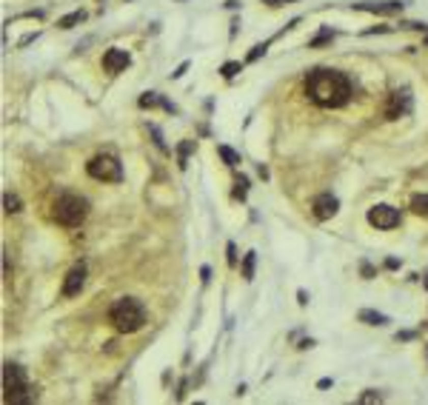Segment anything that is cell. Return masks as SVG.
Here are the masks:
<instances>
[{
	"mask_svg": "<svg viewBox=\"0 0 428 405\" xmlns=\"http://www.w3.org/2000/svg\"><path fill=\"white\" fill-rule=\"evenodd\" d=\"M305 94L323 109H340L351 97V83L337 69H314L305 77Z\"/></svg>",
	"mask_w": 428,
	"mask_h": 405,
	"instance_id": "obj_1",
	"label": "cell"
},
{
	"mask_svg": "<svg viewBox=\"0 0 428 405\" xmlns=\"http://www.w3.org/2000/svg\"><path fill=\"white\" fill-rule=\"evenodd\" d=\"M109 323L117 328L120 334H134L143 328L146 323V308L140 300L134 297H120L115 305L109 308Z\"/></svg>",
	"mask_w": 428,
	"mask_h": 405,
	"instance_id": "obj_2",
	"label": "cell"
},
{
	"mask_svg": "<svg viewBox=\"0 0 428 405\" xmlns=\"http://www.w3.org/2000/svg\"><path fill=\"white\" fill-rule=\"evenodd\" d=\"M51 214H54V220H58L60 225H66V228H77V225L86 220V214H89V202L83 200V197H77V194H60L58 200H54Z\"/></svg>",
	"mask_w": 428,
	"mask_h": 405,
	"instance_id": "obj_3",
	"label": "cell"
},
{
	"mask_svg": "<svg viewBox=\"0 0 428 405\" xmlns=\"http://www.w3.org/2000/svg\"><path fill=\"white\" fill-rule=\"evenodd\" d=\"M86 171L92 174L95 180H109V183H117L123 177L120 163H117V157H111V154H97V157H92L86 163Z\"/></svg>",
	"mask_w": 428,
	"mask_h": 405,
	"instance_id": "obj_4",
	"label": "cell"
},
{
	"mask_svg": "<svg viewBox=\"0 0 428 405\" xmlns=\"http://www.w3.org/2000/svg\"><path fill=\"white\" fill-rule=\"evenodd\" d=\"M3 391H6V402H12L17 394L32 391L29 380H26V371H23L20 365H12V362H9L6 368H3Z\"/></svg>",
	"mask_w": 428,
	"mask_h": 405,
	"instance_id": "obj_5",
	"label": "cell"
},
{
	"mask_svg": "<svg viewBox=\"0 0 428 405\" xmlns=\"http://www.w3.org/2000/svg\"><path fill=\"white\" fill-rule=\"evenodd\" d=\"M368 223L374 228H394L400 225V211L394 206H374L368 209Z\"/></svg>",
	"mask_w": 428,
	"mask_h": 405,
	"instance_id": "obj_6",
	"label": "cell"
},
{
	"mask_svg": "<svg viewBox=\"0 0 428 405\" xmlns=\"http://www.w3.org/2000/svg\"><path fill=\"white\" fill-rule=\"evenodd\" d=\"M411 111V97L408 92H391L388 94V106H385V117L388 120H397V117L408 114Z\"/></svg>",
	"mask_w": 428,
	"mask_h": 405,
	"instance_id": "obj_7",
	"label": "cell"
},
{
	"mask_svg": "<svg viewBox=\"0 0 428 405\" xmlns=\"http://www.w3.org/2000/svg\"><path fill=\"white\" fill-rule=\"evenodd\" d=\"M311 209H314V217H317V220H331L334 214H337V209H340V200L326 191V194H317V197H314V206H311Z\"/></svg>",
	"mask_w": 428,
	"mask_h": 405,
	"instance_id": "obj_8",
	"label": "cell"
},
{
	"mask_svg": "<svg viewBox=\"0 0 428 405\" xmlns=\"http://www.w3.org/2000/svg\"><path fill=\"white\" fill-rule=\"evenodd\" d=\"M83 285H86V266L80 263V266H74L69 274H66L63 280V297H77L80 291H83Z\"/></svg>",
	"mask_w": 428,
	"mask_h": 405,
	"instance_id": "obj_9",
	"label": "cell"
},
{
	"mask_svg": "<svg viewBox=\"0 0 428 405\" xmlns=\"http://www.w3.org/2000/svg\"><path fill=\"white\" fill-rule=\"evenodd\" d=\"M129 63H131V57H129L126 49H109L103 54V69H106V72H123Z\"/></svg>",
	"mask_w": 428,
	"mask_h": 405,
	"instance_id": "obj_10",
	"label": "cell"
},
{
	"mask_svg": "<svg viewBox=\"0 0 428 405\" xmlns=\"http://www.w3.org/2000/svg\"><path fill=\"white\" fill-rule=\"evenodd\" d=\"M354 9H360V12H374V15H394V12H403V3H400V0H385V3H354Z\"/></svg>",
	"mask_w": 428,
	"mask_h": 405,
	"instance_id": "obj_11",
	"label": "cell"
},
{
	"mask_svg": "<svg viewBox=\"0 0 428 405\" xmlns=\"http://www.w3.org/2000/svg\"><path fill=\"white\" fill-rule=\"evenodd\" d=\"M154 106H163L166 111H175V106L168 100H163L160 94H154V92H146L143 97H140V109H154Z\"/></svg>",
	"mask_w": 428,
	"mask_h": 405,
	"instance_id": "obj_12",
	"label": "cell"
},
{
	"mask_svg": "<svg viewBox=\"0 0 428 405\" xmlns=\"http://www.w3.org/2000/svg\"><path fill=\"white\" fill-rule=\"evenodd\" d=\"M357 317H360V323H368V326H385V323H388V317H385V314L371 311V308H363Z\"/></svg>",
	"mask_w": 428,
	"mask_h": 405,
	"instance_id": "obj_13",
	"label": "cell"
},
{
	"mask_svg": "<svg viewBox=\"0 0 428 405\" xmlns=\"http://www.w3.org/2000/svg\"><path fill=\"white\" fill-rule=\"evenodd\" d=\"M411 211L420 214V217H428V194H414L411 197Z\"/></svg>",
	"mask_w": 428,
	"mask_h": 405,
	"instance_id": "obj_14",
	"label": "cell"
},
{
	"mask_svg": "<svg viewBox=\"0 0 428 405\" xmlns=\"http://www.w3.org/2000/svg\"><path fill=\"white\" fill-rule=\"evenodd\" d=\"M83 20H86V12H72V15L60 17L58 26L60 29H72V26H77V23H83Z\"/></svg>",
	"mask_w": 428,
	"mask_h": 405,
	"instance_id": "obj_15",
	"label": "cell"
},
{
	"mask_svg": "<svg viewBox=\"0 0 428 405\" xmlns=\"http://www.w3.org/2000/svg\"><path fill=\"white\" fill-rule=\"evenodd\" d=\"M217 154L225 160V166H240V154L234 149H229V146H217Z\"/></svg>",
	"mask_w": 428,
	"mask_h": 405,
	"instance_id": "obj_16",
	"label": "cell"
},
{
	"mask_svg": "<svg viewBox=\"0 0 428 405\" xmlns=\"http://www.w3.org/2000/svg\"><path fill=\"white\" fill-rule=\"evenodd\" d=\"M20 197L17 194H6L3 197V209H6V214H17V211H20Z\"/></svg>",
	"mask_w": 428,
	"mask_h": 405,
	"instance_id": "obj_17",
	"label": "cell"
},
{
	"mask_svg": "<svg viewBox=\"0 0 428 405\" xmlns=\"http://www.w3.org/2000/svg\"><path fill=\"white\" fill-rule=\"evenodd\" d=\"M254 260H257V254L248 251L246 260H243V280H251V277H254Z\"/></svg>",
	"mask_w": 428,
	"mask_h": 405,
	"instance_id": "obj_18",
	"label": "cell"
},
{
	"mask_svg": "<svg viewBox=\"0 0 428 405\" xmlns=\"http://www.w3.org/2000/svg\"><path fill=\"white\" fill-rule=\"evenodd\" d=\"M246 188H248V177L240 174L237 180H234V197H237V200H246Z\"/></svg>",
	"mask_w": 428,
	"mask_h": 405,
	"instance_id": "obj_19",
	"label": "cell"
},
{
	"mask_svg": "<svg viewBox=\"0 0 428 405\" xmlns=\"http://www.w3.org/2000/svg\"><path fill=\"white\" fill-rule=\"evenodd\" d=\"M237 72H243V63H234V60L232 63H223V69H220V74H223L225 80H232Z\"/></svg>",
	"mask_w": 428,
	"mask_h": 405,
	"instance_id": "obj_20",
	"label": "cell"
},
{
	"mask_svg": "<svg viewBox=\"0 0 428 405\" xmlns=\"http://www.w3.org/2000/svg\"><path fill=\"white\" fill-rule=\"evenodd\" d=\"M191 149H194V140H186V143L177 149V160H180V168H186V157H189Z\"/></svg>",
	"mask_w": 428,
	"mask_h": 405,
	"instance_id": "obj_21",
	"label": "cell"
},
{
	"mask_svg": "<svg viewBox=\"0 0 428 405\" xmlns=\"http://www.w3.org/2000/svg\"><path fill=\"white\" fill-rule=\"evenodd\" d=\"M149 131H152V137H154V143H157V149H160V152H168V149H166V143H163V134H160V129H157V126H149Z\"/></svg>",
	"mask_w": 428,
	"mask_h": 405,
	"instance_id": "obj_22",
	"label": "cell"
},
{
	"mask_svg": "<svg viewBox=\"0 0 428 405\" xmlns=\"http://www.w3.org/2000/svg\"><path fill=\"white\" fill-rule=\"evenodd\" d=\"M380 399H383V397H380L377 391H365L363 397H360V402H363V405H371V402H380Z\"/></svg>",
	"mask_w": 428,
	"mask_h": 405,
	"instance_id": "obj_23",
	"label": "cell"
},
{
	"mask_svg": "<svg viewBox=\"0 0 428 405\" xmlns=\"http://www.w3.org/2000/svg\"><path fill=\"white\" fill-rule=\"evenodd\" d=\"M328 40H334V32H323V35H317L308 46H323V43H328Z\"/></svg>",
	"mask_w": 428,
	"mask_h": 405,
	"instance_id": "obj_24",
	"label": "cell"
},
{
	"mask_svg": "<svg viewBox=\"0 0 428 405\" xmlns=\"http://www.w3.org/2000/svg\"><path fill=\"white\" fill-rule=\"evenodd\" d=\"M266 46H269V43H260V46H254V49L248 51V63H254V60L260 57V54H266Z\"/></svg>",
	"mask_w": 428,
	"mask_h": 405,
	"instance_id": "obj_25",
	"label": "cell"
},
{
	"mask_svg": "<svg viewBox=\"0 0 428 405\" xmlns=\"http://www.w3.org/2000/svg\"><path fill=\"white\" fill-rule=\"evenodd\" d=\"M229 266H237V248H234V243H229Z\"/></svg>",
	"mask_w": 428,
	"mask_h": 405,
	"instance_id": "obj_26",
	"label": "cell"
},
{
	"mask_svg": "<svg viewBox=\"0 0 428 405\" xmlns=\"http://www.w3.org/2000/svg\"><path fill=\"white\" fill-rule=\"evenodd\" d=\"M186 72H189V63H180L177 66V72H172V77H183Z\"/></svg>",
	"mask_w": 428,
	"mask_h": 405,
	"instance_id": "obj_27",
	"label": "cell"
},
{
	"mask_svg": "<svg viewBox=\"0 0 428 405\" xmlns=\"http://www.w3.org/2000/svg\"><path fill=\"white\" fill-rule=\"evenodd\" d=\"M363 277H368V280H371V277H374V268H371L368 263H363Z\"/></svg>",
	"mask_w": 428,
	"mask_h": 405,
	"instance_id": "obj_28",
	"label": "cell"
},
{
	"mask_svg": "<svg viewBox=\"0 0 428 405\" xmlns=\"http://www.w3.org/2000/svg\"><path fill=\"white\" fill-rule=\"evenodd\" d=\"M297 303H300V305L308 303V294H305V291H297Z\"/></svg>",
	"mask_w": 428,
	"mask_h": 405,
	"instance_id": "obj_29",
	"label": "cell"
},
{
	"mask_svg": "<svg viewBox=\"0 0 428 405\" xmlns=\"http://www.w3.org/2000/svg\"><path fill=\"white\" fill-rule=\"evenodd\" d=\"M414 337V331H403V334H397V340H411Z\"/></svg>",
	"mask_w": 428,
	"mask_h": 405,
	"instance_id": "obj_30",
	"label": "cell"
},
{
	"mask_svg": "<svg viewBox=\"0 0 428 405\" xmlns=\"http://www.w3.org/2000/svg\"><path fill=\"white\" fill-rule=\"evenodd\" d=\"M225 6H229V9H237V6H240V0H225Z\"/></svg>",
	"mask_w": 428,
	"mask_h": 405,
	"instance_id": "obj_31",
	"label": "cell"
},
{
	"mask_svg": "<svg viewBox=\"0 0 428 405\" xmlns=\"http://www.w3.org/2000/svg\"><path fill=\"white\" fill-rule=\"evenodd\" d=\"M263 3H269V6H280L283 0H263Z\"/></svg>",
	"mask_w": 428,
	"mask_h": 405,
	"instance_id": "obj_32",
	"label": "cell"
},
{
	"mask_svg": "<svg viewBox=\"0 0 428 405\" xmlns=\"http://www.w3.org/2000/svg\"><path fill=\"white\" fill-rule=\"evenodd\" d=\"M425 288H428V277H425Z\"/></svg>",
	"mask_w": 428,
	"mask_h": 405,
	"instance_id": "obj_33",
	"label": "cell"
},
{
	"mask_svg": "<svg viewBox=\"0 0 428 405\" xmlns=\"http://www.w3.org/2000/svg\"><path fill=\"white\" fill-rule=\"evenodd\" d=\"M425 43H428V37H425Z\"/></svg>",
	"mask_w": 428,
	"mask_h": 405,
	"instance_id": "obj_34",
	"label": "cell"
}]
</instances>
